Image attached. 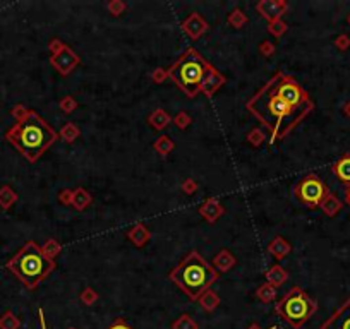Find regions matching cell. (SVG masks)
<instances>
[{
  "label": "cell",
  "instance_id": "d6986e66",
  "mask_svg": "<svg viewBox=\"0 0 350 329\" xmlns=\"http://www.w3.org/2000/svg\"><path fill=\"white\" fill-rule=\"evenodd\" d=\"M289 279V273L285 271L280 264H275V266L270 268V271L266 273V283L273 285L275 288L285 285V281Z\"/></svg>",
  "mask_w": 350,
  "mask_h": 329
},
{
  "label": "cell",
  "instance_id": "bcb514c9",
  "mask_svg": "<svg viewBox=\"0 0 350 329\" xmlns=\"http://www.w3.org/2000/svg\"><path fill=\"white\" fill-rule=\"evenodd\" d=\"M67 329H76V328H67Z\"/></svg>",
  "mask_w": 350,
  "mask_h": 329
},
{
  "label": "cell",
  "instance_id": "52a82bcc",
  "mask_svg": "<svg viewBox=\"0 0 350 329\" xmlns=\"http://www.w3.org/2000/svg\"><path fill=\"white\" fill-rule=\"evenodd\" d=\"M293 194L295 197L307 206V208L314 209L319 208L326 196L330 194V189L325 185V182L318 177V175H307V177L300 178L293 187Z\"/></svg>",
  "mask_w": 350,
  "mask_h": 329
},
{
  "label": "cell",
  "instance_id": "7a4b0ae2",
  "mask_svg": "<svg viewBox=\"0 0 350 329\" xmlns=\"http://www.w3.org/2000/svg\"><path fill=\"white\" fill-rule=\"evenodd\" d=\"M16 123L7 130L5 137L28 162L35 163L58 139V134L36 111L17 105L12 110Z\"/></svg>",
  "mask_w": 350,
  "mask_h": 329
},
{
  "label": "cell",
  "instance_id": "f546056e",
  "mask_svg": "<svg viewBox=\"0 0 350 329\" xmlns=\"http://www.w3.org/2000/svg\"><path fill=\"white\" fill-rule=\"evenodd\" d=\"M98 298H100V295L96 293L95 290H93L91 286H86L83 291L79 293V300L83 302L84 305H93V304H96L98 302Z\"/></svg>",
  "mask_w": 350,
  "mask_h": 329
},
{
  "label": "cell",
  "instance_id": "44dd1931",
  "mask_svg": "<svg viewBox=\"0 0 350 329\" xmlns=\"http://www.w3.org/2000/svg\"><path fill=\"white\" fill-rule=\"evenodd\" d=\"M319 208L323 209V213H325L326 216H335L344 206H342V201L338 199L337 196H333V194L330 192L328 196L323 199V203L319 204Z\"/></svg>",
  "mask_w": 350,
  "mask_h": 329
},
{
  "label": "cell",
  "instance_id": "ba28073f",
  "mask_svg": "<svg viewBox=\"0 0 350 329\" xmlns=\"http://www.w3.org/2000/svg\"><path fill=\"white\" fill-rule=\"evenodd\" d=\"M48 48H50L52 52L50 63L57 69L58 74H62V76H69V74L81 63L79 55L70 50L64 41H60L58 38L52 40L50 43H48Z\"/></svg>",
  "mask_w": 350,
  "mask_h": 329
},
{
  "label": "cell",
  "instance_id": "e575fe53",
  "mask_svg": "<svg viewBox=\"0 0 350 329\" xmlns=\"http://www.w3.org/2000/svg\"><path fill=\"white\" fill-rule=\"evenodd\" d=\"M264 139H266V136H264V132L259 129H252L251 132L247 134V143L251 146H261L264 143Z\"/></svg>",
  "mask_w": 350,
  "mask_h": 329
},
{
  "label": "cell",
  "instance_id": "7bdbcfd3",
  "mask_svg": "<svg viewBox=\"0 0 350 329\" xmlns=\"http://www.w3.org/2000/svg\"><path fill=\"white\" fill-rule=\"evenodd\" d=\"M345 203L350 206V185H347V189H345Z\"/></svg>",
  "mask_w": 350,
  "mask_h": 329
},
{
  "label": "cell",
  "instance_id": "d590c367",
  "mask_svg": "<svg viewBox=\"0 0 350 329\" xmlns=\"http://www.w3.org/2000/svg\"><path fill=\"white\" fill-rule=\"evenodd\" d=\"M151 81L155 82V84H162V82H165V79H169V69H162V67H156V69L151 72Z\"/></svg>",
  "mask_w": 350,
  "mask_h": 329
},
{
  "label": "cell",
  "instance_id": "5b68a950",
  "mask_svg": "<svg viewBox=\"0 0 350 329\" xmlns=\"http://www.w3.org/2000/svg\"><path fill=\"white\" fill-rule=\"evenodd\" d=\"M7 268L28 290H35L43 279H47L55 271V261L48 259L38 244L28 242L7 263Z\"/></svg>",
  "mask_w": 350,
  "mask_h": 329
},
{
  "label": "cell",
  "instance_id": "d4e9b609",
  "mask_svg": "<svg viewBox=\"0 0 350 329\" xmlns=\"http://www.w3.org/2000/svg\"><path fill=\"white\" fill-rule=\"evenodd\" d=\"M227 21H229V24L232 26V28L240 29V28H244V26L247 24V16H245V12H242L239 7H235V9L229 14Z\"/></svg>",
  "mask_w": 350,
  "mask_h": 329
},
{
  "label": "cell",
  "instance_id": "836d02e7",
  "mask_svg": "<svg viewBox=\"0 0 350 329\" xmlns=\"http://www.w3.org/2000/svg\"><path fill=\"white\" fill-rule=\"evenodd\" d=\"M58 107H60V110L64 111V113L70 115L74 110L77 108V102L74 100V96H65V98L60 100V103H58Z\"/></svg>",
  "mask_w": 350,
  "mask_h": 329
},
{
  "label": "cell",
  "instance_id": "8fae6325",
  "mask_svg": "<svg viewBox=\"0 0 350 329\" xmlns=\"http://www.w3.org/2000/svg\"><path fill=\"white\" fill-rule=\"evenodd\" d=\"M182 29H184V33L191 40H197L199 36H203L204 33L210 29V26H208L206 19H204L201 14L192 12L191 16L187 17V19L182 22Z\"/></svg>",
  "mask_w": 350,
  "mask_h": 329
},
{
  "label": "cell",
  "instance_id": "7402d4cb",
  "mask_svg": "<svg viewBox=\"0 0 350 329\" xmlns=\"http://www.w3.org/2000/svg\"><path fill=\"white\" fill-rule=\"evenodd\" d=\"M256 298H258L261 304H271V302L277 300V288L270 285V283H263V285L256 290Z\"/></svg>",
  "mask_w": 350,
  "mask_h": 329
},
{
  "label": "cell",
  "instance_id": "2e32d148",
  "mask_svg": "<svg viewBox=\"0 0 350 329\" xmlns=\"http://www.w3.org/2000/svg\"><path fill=\"white\" fill-rule=\"evenodd\" d=\"M333 173L337 175V178L344 184L350 185V155H344L337 163L333 164Z\"/></svg>",
  "mask_w": 350,
  "mask_h": 329
},
{
  "label": "cell",
  "instance_id": "4dcf8cb0",
  "mask_svg": "<svg viewBox=\"0 0 350 329\" xmlns=\"http://www.w3.org/2000/svg\"><path fill=\"white\" fill-rule=\"evenodd\" d=\"M268 33L273 35L275 38H282V36L287 33V24L282 19L270 22V24H268Z\"/></svg>",
  "mask_w": 350,
  "mask_h": 329
},
{
  "label": "cell",
  "instance_id": "4fadbf2b",
  "mask_svg": "<svg viewBox=\"0 0 350 329\" xmlns=\"http://www.w3.org/2000/svg\"><path fill=\"white\" fill-rule=\"evenodd\" d=\"M127 238L131 240V244H134L136 247H144L151 240V233L143 223H137V225H134L131 230L127 231Z\"/></svg>",
  "mask_w": 350,
  "mask_h": 329
},
{
  "label": "cell",
  "instance_id": "603a6c76",
  "mask_svg": "<svg viewBox=\"0 0 350 329\" xmlns=\"http://www.w3.org/2000/svg\"><path fill=\"white\" fill-rule=\"evenodd\" d=\"M79 136H81V130L74 122H67L65 125L62 127L60 134H58V137H60L62 141H65L67 144H72Z\"/></svg>",
  "mask_w": 350,
  "mask_h": 329
},
{
  "label": "cell",
  "instance_id": "f6af8a7d",
  "mask_svg": "<svg viewBox=\"0 0 350 329\" xmlns=\"http://www.w3.org/2000/svg\"><path fill=\"white\" fill-rule=\"evenodd\" d=\"M247 329H261V328H259L258 324H251V326H249ZM268 329H277V328H275V326H271V328H268Z\"/></svg>",
  "mask_w": 350,
  "mask_h": 329
},
{
  "label": "cell",
  "instance_id": "ee69618b",
  "mask_svg": "<svg viewBox=\"0 0 350 329\" xmlns=\"http://www.w3.org/2000/svg\"><path fill=\"white\" fill-rule=\"evenodd\" d=\"M344 111H345V115H347V117H350V102H349L347 105H345Z\"/></svg>",
  "mask_w": 350,
  "mask_h": 329
},
{
  "label": "cell",
  "instance_id": "1f68e13d",
  "mask_svg": "<svg viewBox=\"0 0 350 329\" xmlns=\"http://www.w3.org/2000/svg\"><path fill=\"white\" fill-rule=\"evenodd\" d=\"M172 120L175 122V125H177L180 130H185L189 125H191L192 118H191V115L185 113V111H178V113L175 115V117L172 118Z\"/></svg>",
  "mask_w": 350,
  "mask_h": 329
},
{
  "label": "cell",
  "instance_id": "7dc6e473",
  "mask_svg": "<svg viewBox=\"0 0 350 329\" xmlns=\"http://www.w3.org/2000/svg\"><path fill=\"white\" fill-rule=\"evenodd\" d=\"M349 22H350V16H349Z\"/></svg>",
  "mask_w": 350,
  "mask_h": 329
},
{
  "label": "cell",
  "instance_id": "277c9868",
  "mask_svg": "<svg viewBox=\"0 0 350 329\" xmlns=\"http://www.w3.org/2000/svg\"><path fill=\"white\" fill-rule=\"evenodd\" d=\"M169 278L192 302H197V298L206 290H210L211 285L220 278V274L197 250H192L180 261L178 266L170 271Z\"/></svg>",
  "mask_w": 350,
  "mask_h": 329
},
{
  "label": "cell",
  "instance_id": "5bb4252c",
  "mask_svg": "<svg viewBox=\"0 0 350 329\" xmlns=\"http://www.w3.org/2000/svg\"><path fill=\"white\" fill-rule=\"evenodd\" d=\"M213 264H215V268H217V271L220 273H227V271H230L233 266L237 264V259H235V256H233L230 250H227V249H222L220 252L215 256V259H213Z\"/></svg>",
  "mask_w": 350,
  "mask_h": 329
},
{
  "label": "cell",
  "instance_id": "f1b7e54d",
  "mask_svg": "<svg viewBox=\"0 0 350 329\" xmlns=\"http://www.w3.org/2000/svg\"><path fill=\"white\" fill-rule=\"evenodd\" d=\"M42 250H43V254L48 257L50 261H55V257L60 254V250H62V245L58 244L57 240H54V238H50V240H47V244H45L42 247Z\"/></svg>",
  "mask_w": 350,
  "mask_h": 329
},
{
  "label": "cell",
  "instance_id": "ffe728a7",
  "mask_svg": "<svg viewBox=\"0 0 350 329\" xmlns=\"http://www.w3.org/2000/svg\"><path fill=\"white\" fill-rule=\"evenodd\" d=\"M197 304L201 305V309H204L206 312H213L215 309L220 305V297L215 290H206L199 298H197Z\"/></svg>",
  "mask_w": 350,
  "mask_h": 329
},
{
  "label": "cell",
  "instance_id": "83f0119b",
  "mask_svg": "<svg viewBox=\"0 0 350 329\" xmlns=\"http://www.w3.org/2000/svg\"><path fill=\"white\" fill-rule=\"evenodd\" d=\"M21 321L14 316L10 310H7L2 317H0V329H19Z\"/></svg>",
  "mask_w": 350,
  "mask_h": 329
},
{
  "label": "cell",
  "instance_id": "cb8c5ba5",
  "mask_svg": "<svg viewBox=\"0 0 350 329\" xmlns=\"http://www.w3.org/2000/svg\"><path fill=\"white\" fill-rule=\"evenodd\" d=\"M153 148H155V151L158 153L160 156H169L170 153L174 151V148H175V143L172 139H170L169 136H162V137H158V139L153 143Z\"/></svg>",
  "mask_w": 350,
  "mask_h": 329
},
{
  "label": "cell",
  "instance_id": "9c48e42d",
  "mask_svg": "<svg viewBox=\"0 0 350 329\" xmlns=\"http://www.w3.org/2000/svg\"><path fill=\"white\" fill-rule=\"evenodd\" d=\"M289 9V3L285 0H261L256 3V10L266 19L268 22H273L282 19V16Z\"/></svg>",
  "mask_w": 350,
  "mask_h": 329
},
{
  "label": "cell",
  "instance_id": "484cf974",
  "mask_svg": "<svg viewBox=\"0 0 350 329\" xmlns=\"http://www.w3.org/2000/svg\"><path fill=\"white\" fill-rule=\"evenodd\" d=\"M16 201H17V194L14 192L10 187H2V189H0V206H2L3 209L10 208Z\"/></svg>",
  "mask_w": 350,
  "mask_h": 329
},
{
  "label": "cell",
  "instance_id": "30bf717a",
  "mask_svg": "<svg viewBox=\"0 0 350 329\" xmlns=\"http://www.w3.org/2000/svg\"><path fill=\"white\" fill-rule=\"evenodd\" d=\"M319 329H350V297L331 314Z\"/></svg>",
  "mask_w": 350,
  "mask_h": 329
},
{
  "label": "cell",
  "instance_id": "4316f807",
  "mask_svg": "<svg viewBox=\"0 0 350 329\" xmlns=\"http://www.w3.org/2000/svg\"><path fill=\"white\" fill-rule=\"evenodd\" d=\"M172 329H199V326L189 314H182L178 319L172 323Z\"/></svg>",
  "mask_w": 350,
  "mask_h": 329
},
{
  "label": "cell",
  "instance_id": "8d00e7d4",
  "mask_svg": "<svg viewBox=\"0 0 350 329\" xmlns=\"http://www.w3.org/2000/svg\"><path fill=\"white\" fill-rule=\"evenodd\" d=\"M258 50L263 57H271V55L275 54V45L271 43V41H263V43L258 47Z\"/></svg>",
  "mask_w": 350,
  "mask_h": 329
},
{
  "label": "cell",
  "instance_id": "ab89813d",
  "mask_svg": "<svg viewBox=\"0 0 350 329\" xmlns=\"http://www.w3.org/2000/svg\"><path fill=\"white\" fill-rule=\"evenodd\" d=\"M109 329H132V328L129 326L127 321H125V319H115L114 324H112Z\"/></svg>",
  "mask_w": 350,
  "mask_h": 329
},
{
  "label": "cell",
  "instance_id": "9a60e30c",
  "mask_svg": "<svg viewBox=\"0 0 350 329\" xmlns=\"http://www.w3.org/2000/svg\"><path fill=\"white\" fill-rule=\"evenodd\" d=\"M268 252L277 257V259H284L285 256H289V254L292 252V245H290L284 237H275L273 240L270 242V245H268Z\"/></svg>",
  "mask_w": 350,
  "mask_h": 329
},
{
  "label": "cell",
  "instance_id": "d6a6232c",
  "mask_svg": "<svg viewBox=\"0 0 350 329\" xmlns=\"http://www.w3.org/2000/svg\"><path fill=\"white\" fill-rule=\"evenodd\" d=\"M107 9H109L112 16H120V14H124L127 10V3L120 2V0H112V2L107 3Z\"/></svg>",
  "mask_w": 350,
  "mask_h": 329
},
{
  "label": "cell",
  "instance_id": "f35d334b",
  "mask_svg": "<svg viewBox=\"0 0 350 329\" xmlns=\"http://www.w3.org/2000/svg\"><path fill=\"white\" fill-rule=\"evenodd\" d=\"M70 201H72V190L70 189H65L58 194V203L60 204H65V206H70Z\"/></svg>",
  "mask_w": 350,
  "mask_h": 329
},
{
  "label": "cell",
  "instance_id": "6da1fadb",
  "mask_svg": "<svg viewBox=\"0 0 350 329\" xmlns=\"http://www.w3.org/2000/svg\"><path fill=\"white\" fill-rule=\"evenodd\" d=\"M245 108L270 130V146H273L314 110V102L292 76L277 72L245 103Z\"/></svg>",
  "mask_w": 350,
  "mask_h": 329
},
{
  "label": "cell",
  "instance_id": "7c38bea8",
  "mask_svg": "<svg viewBox=\"0 0 350 329\" xmlns=\"http://www.w3.org/2000/svg\"><path fill=\"white\" fill-rule=\"evenodd\" d=\"M199 215L203 216L208 223H215L225 215V208H223V204L220 203L218 199L210 197V199H206L199 206Z\"/></svg>",
  "mask_w": 350,
  "mask_h": 329
},
{
  "label": "cell",
  "instance_id": "b9f144b4",
  "mask_svg": "<svg viewBox=\"0 0 350 329\" xmlns=\"http://www.w3.org/2000/svg\"><path fill=\"white\" fill-rule=\"evenodd\" d=\"M38 316H40V323H42V329H47V324H45V317H43V310L42 309L38 310Z\"/></svg>",
  "mask_w": 350,
  "mask_h": 329
},
{
  "label": "cell",
  "instance_id": "ac0fdd59",
  "mask_svg": "<svg viewBox=\"0 0 350 329\" xmlns=\"http://www.w3.org/2000/svg\"><path fill=\"white\" fill-rule=\"evenodd\" d=\"M91 203H93V197L86 189L79 187V189L72 190V201H70V206H72L74 209H77V211H84Z\"/></svg>",
  "mask_w": 350,
  "mask_h": 329
},
{
  "label": "cell",
  "instance_id": "e0dca14e",
  "mask_svg": "<svg viewBox=\"0 0 350 329\" xmlns=\"http://www.w3.org/2000/svg\"><path fill=\"white\" fill-rule=\"evenodd\" d=\"M170 122H172V117H170L165 110H162V108H156V110H153L150 113V117H148V123H150L155 130L167 129V127L170 125Z\"/></svg>",
  "mask_w": 350,
  "mask_h": 329
},
{
  "label": "cell",
  "instance_id": "60d3db41",
  "mask_svg": "<svg viewBox=\"0 0 350 329\" xmlns=\"http://www.w3.org/2000/svg\"><path fill=\"white\" fill-rule=\"evenodd\" d=\"M335 45H337V47L338 48H340V50H345V48H349L350 47V40H349V36H338V38H337V43H335Z\"/></svg>",
  "mask_w": 350,
  "mask_h": 329
},
{
  "label": "cell",
  "instance_id": "74e56055",
  "mask_svg": "<svg viewBox=\"0 0 350 329\" xmlns=\"http://www.w3.org/2000/svg\"><path fill=\"white\" fill-rule=\"evenodd\" d=\"M182 190H184L185 194H194L197 190V182L194 178H185V180L182 182Z\"/></svg>",
  "mask_w": 350,
  "mask_h": 329
},
{
  "label": "cell",
  "instance_id": "8992f818",
  "mask_svg": "<svg viewBox=\"0 0 350 329\" xmlns=\"http://www.w3.org/2000/svg\"><path fill=\"white\" fill-rule=\"evenodd\" d=\"M318 310V302L311 298L300 286H292L277 302L275 312L293 329H300Z\"/></svg>",
  "mask_w": 350,
  "mask_h": 329
},
{
  "label": "cell",
  "instance_id": "3957f363",
  "mask_svg": "<svg viewBox=\"0 0 350 329\" xmlns=\"http://www.w3.org/2000/svg\"><path fill=\"white\" fill-rule=\"evenodd\" d=\"M169 77L189 98H194L199 93L211 98L225 84V77L194 48H187L170 67Z\"/></svg>",
  "mask_w": 350,
  "mask_h": 329
}]
</instances>
